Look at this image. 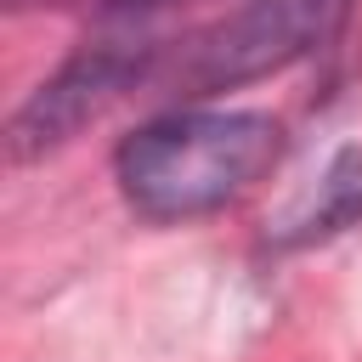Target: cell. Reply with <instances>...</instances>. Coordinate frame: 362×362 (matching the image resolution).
Wrapping results in <instances>:
<instances>
[{
    "instance_id": "cell-1",
    "label": "cell",
    "mask_w": 362,
    "mask_h": 362,
    "mask_svg": "<svg viewBox=\"0 0 362 362\" xmlns=\"http://www.w3.org/2000/svg\"><path fill=\"white\" fill-rule=\"evenodd\" d=\"M283 158V124L255 107H175L113 147V181L147 221H192L243 198Z\"/></svg>"
},
{
    "instance_id": "cell-3",
    "label": "cell",
    "mask_w": 362,
    "mask_h": 362,
    "mask_svg": "<svg viewBox=\"0 0 362 362\" xmlns=\"http://www.w3.org/2000/svg\"><path fill=\"white\" fill-rule=\"evenodd\" d=\"M158 51L141 40H102L74 51L17 113H11V158H45L62 141H74L90 119H102L119 96H130L153 74Z\"/></svg>"
},
{
    "instance_id": "cell-5",
    "label": "cell",
    "mask_w": 362,
    "mask_h": 362,
    "mask_svg": "<svg viewBox=\"0 0 362 362\" xmlns=\"http://www.w3.org/2000/svg\"><path fill=\"white\" fill-rule=\"evenodd\" d=\"M11 11H147L158 0H6Z\"/></svg>"
},
{
    "instance_id": "cell-4",
    "label": "cell",
    "mask_w": 362,
    "mask_h": 362,
    "mask_svg": "<svg viewBox=\"0 0 362 362\" xmlns=\"http://www.w3.org/2000/svg\"><path fill=\"white\" fill-rule=\"evenodd\" d=\"M356 221H362V147H339L328 158V170L272 221V243L305 249V243L351 232Z\"/></svg>"
},
{
    "instance_id": "cell-2",
    "label": "cell",
    "mask_w": 362,
    "mask_h": 362,
    "mask_svg": "<svg viewBox=\"0 0 362 362\" xmlns=\"http://www.w3.org/2000/svg\"><path fill=\"white\" fill-rule=\"evenodd\" d=\"M351 23V0H243L181 40L170 79L192 96L238 90L328 51Z\"/></svg>"
}]
</instances>
